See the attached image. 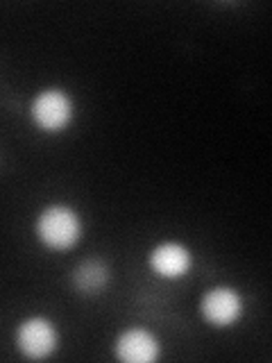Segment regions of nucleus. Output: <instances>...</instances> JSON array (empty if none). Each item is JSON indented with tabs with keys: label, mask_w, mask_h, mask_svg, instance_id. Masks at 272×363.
<instances>
[{
	"label": "nucleus",
	"mask_w": 272,
	"mask_h": 363,
	"mask_svg": "<svg viewBox=\"0 0 272 363\" xmlns=\"http://www.w3.org/2000/svg\"><path fill=\"white\" fill-rule=\"evenodd\" d=\"M84 213L66 200L43 202L32 216V236L41 250L52 255L73 252L84 241Z\"/></svg>",
	"instance_id": "1"
},
{
	"label": "nucleus",
	"mask_w": 272,
	"mask_h": 363,
	"mask_svg": "<svg viewBox=\"0 0 272 363\" xmlns=\"http://www.w3.org/2000/svg\"><path fill=\"white\" fill-rule=\"evenodd\" d=\"M77 98L71 89L62 84H45L32 94L28 102V121L41 136H64L73 130L77 121Z\"/></svg>",
	"instance_id": "2"
},
{
	"label": "nucleus",
	"mask_w": 272,
	"mask_h": 363,
	"mask_svg": "<svg viewBox=\"0 0 272 363\" xmlns=\"http://www.w3.org/2000/svg\"><path fill=\"white\" fill-rule=\"evenodd\" d=\"M247 313L245 293L230 281L211 284L198 298V315L200 320L215 329V332H230L243 323Z\"/></svg>",
	"instance_id": "3"
},
{
	"label": "nucleus",
	"mask_w": 272,
	"mask_h": 363,
	"mask_svg": "<svg viewBox=\"0 0 272 363\" xmlns=\"http://www.w3.org/2000/svg\"><path fill=\"white\" fill-rule=\"evenodd\" d=\"M16 352L28 361H48L62 350V329L45 313H30L14 325Z\"/></svg>",
	"instance_id": "4"
},
{
	"label": "nucleus",
	"mask_w": 272,
	"mask_h": 363,
	"mask_svg": "<svg viewBox=\"0 0 272 363\" xmlns=\"http://www.w3.org/2000/svg\"><path fill=\"white\" fill-rule=\"evenodd\" d=\"M145 266L159 281H181L196 268V252L181 238H162L147 250Z\"/></svg>",
	"instance_id": "5"
},
{
	"label": "nucleus",
	"mask_w": 272,
	"mask_h": 363,
	"mask_svg": "<svg viewBox=\"0 0 272 363\" xmlns=\"http://www.w3.org/2000/svg\"><path fill=\"white\" fill-rule=\"evenodd\" d=\"M111 352L120 363H157L164 357V343L150 327L128 325L113 336Z\"/></svg>",
	"instance_id": "6"
},
{
	"label": "nucleus",
	"mask_w": 272,
	"mask_h": 363,
	"mask_svg": "<svg viewBox=\"0 0 272 363\" xmlns=\"http://www.w3.org/2000/svg\"><path fill=\"white\" fill-rule=\"evenodd\" d=\"M113 286V266L105 257H84L68 270V289L82 300L102 298Z\"/></svg>",
	"instance_id": "7"
}]
</instances>
